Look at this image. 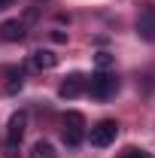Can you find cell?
I'll return each mask as SVG.
<instances>
[{
  "label": "cell",
  "instance_id": "cell-7",
  "mask_svg": "<svg viewBox=\"0 0 155 158\" xmlns=\"http://www.w3.org/2000/svg\"><path fill=\"white\" fill-rule=\"evenodd\" d=\"M0 40H6V43H19V40H24V21H19V19L3 21V24H0Z\"/></svg>",
  "mask_w": 155,
  "mask_h": 158
},
{
  "label": "cell",
  "instance_id": "cell-8",
  "mask_svg": "<svg viewBox=\"0 0 155 158\" xmlns=\"http://www.w3.org/2000/svg\"><path fill=\"white\" fill-rule=\"evenodd\" d=\"M55 64H58V55L49 52V49H37V52L31 55V67H34V70H52Z\"/></svg>",
  "mask_w": 155,
  "mask_h": 158
},
{
  "label": "cell",
  "instance_id": "cell-9",
  "mask_svg": "<svg viewBox=\"0 0 155 158\" xmlns=\"http://www.w3.org/2000/svg\"><path fill=\"white\" fill-rule=\"evenodd\" d=\"M31 158H55V146L46 143V140H37L34 149H31Z\"/></svg>",
  "mask_w": 155,
  "mask_h": 158
},
{
  "label": "cell",
  "instance_id": "cell-13",
  "mask_svg": "<svg viewBox=\"0 0 155 158\" xmlns=\"http://www.w3.org/2000/svg\"><path fill=\"white\" fill-rule=\"evenodd\" d=\"M52 40H55V43H67V34H64V31H52Z\"/></svg>",
  "mask_w": 155,
  "mask_h": 158
},
{
  "label": "cell",
  "instance_id": "cell-2",
  "mask_svg": "<svg viewBox=\"0 0 155 158\" xmlns=\"http://www.w3.org/2000/svg\"><path fill=\"white\" fill-rule=\"evenodd\" d=\"M85 116L82 113H76V110H70L67 116H64V143L73 149V146H79L82 140H85Z\"/></svg>",
  "mask_w": 155,
  "mask_h": 158
},
{
  "label": "cell",
  "instance_id": "cell-5",
  "mask_svg": "<svg viewBox=\"0 0 155 158\" xmlns=\"http://www.w3.org/2000/svg\"><path fill=\"white\" fill-rule=\"evenodd\" d=\"M85 85H88V79L82 76V73H70V76L61 82L58 94H61V98H67V100H73V98H79V94L85 91Z\"/></svg>",
  "mask_w": 155,
  "mask_h": 158
},
{
  "label": "cell",
  "instance_id": "cell-6",
  "mask_svg": "<svg viewBox=\"0 0 155 158\" xmlns=\"http://www.w3.org/2000/svg\"><path fill=\"white\" fill-rule=\"evenodd\" d=\"M24 125H27V116H24V113H12V116H9V125H6V146H19L21 143Z\"/></svg>",
  "mask_w": 155,
  "mask_h": 158
},
{
  "label": "cell",
  "instance_id": "cell-11",
  "mask_svg": "<svg viewBox=\"0 0 155 158\" xmlns=\"http://www.w3.org/2000/svg\"><path fill=\"white\" fill-rule=\"evenodd\" d=\"M113 61H116V55H113V52H97V55H94L97 70H110V67H113Z\"/></svg>",
  "mask_w": 155,
  "mask_h": 158
},
{
  "label": "cell",
  "instance_id": "cell-4",
  "mask_svg": "<svg viewBox=\"0 0 155 158\" xmlns=\"http://www.w3.org/2000/svg\"><path fill=\"white\" fill-rule=\"evenodd\" d=\"M137 37L146 40V43H155V3L146 0L137 12Z\"/></svg>",
  "mask_w": 155,
  "mask_h": 158
},
{
  "label": "cell",
  "instance_id": "cell-10",
  "mask_svg": "<svg viewBox=\"0 0 155 158\" xmlns=\"http://www.w3.org/2000/svg\"><path fill=\"white\" fill-rule=\"evenodd\" d=\"M6 76H9V82H6V91H9V94L21 91V85H24V82H21V73H19V70H6Z\"/></svg>",
  "mask_w": 155,
  "mask_h": 158
},
{
  "label": "cell",
  "instance_id": "cell-14",
  "mask_svg": "<svg viewBox=\"0 0 155 158\" xmlns=\"http://www.w3.org/2000/svg\"><path fill=\"white\" fill-rule=\"evenodd\" d=\"M9 6H12V0H0V12H3V9H9Z\"/></svg>",
  "mask_w": 155,
  "mask_h": 158
},
{
  "label": "cell",
  "instance_id": "cell-1",
  "mask_svg": "<svg viewBox=\"0 0 155 158\" xmlns=\"http://www.w3.org/2000/svg\"><path fill=\"white\" fill-rule=\"evenodd\" d=\"M85 91H88L91 98H97V100H110L119 91V79L113 76L110 70H97V73H91L88 85H85Z\"/></svg>",
  "mask_w": 155,
  "mask_h": 158
},
{
  "label": "cell",
  "instance_id": "cell-3",
  "mask_svg": "<svg viewBox=\"0 0 155 158\" xmlns=\"http://www.w3.org/2000/svg\"><path fill=\"white\" fill-rule=\"evenodd\" d=\"M116 137H119V125L113 122V118L97 122L94 128L88 131V140H91V146H94V149H107V146H110Z\"/></svg>",
  "mask_w": 155,
  "mask_h": 158
},
{
  "label": "cell",
  "instance_id": "cell-12",
  "mask_svg": "<svg viewBox=\"0 0 155 158\" xmlns=\"http://www.w3.org/2000/svg\"><path fill=\"white\" fill-rule=\"evenodd\" d=\"M122 158H152V152H146V149H125Z\"/></svg>",
  "mask_w": 155,
  "mask_h": 158
}]
</instances>
